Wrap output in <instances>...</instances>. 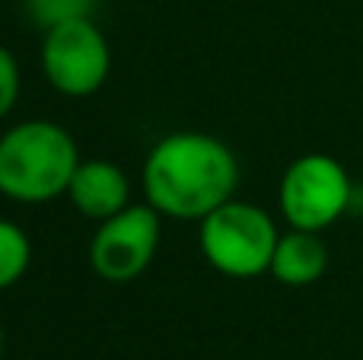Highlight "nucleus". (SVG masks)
Listing matches in <instances>:
<instances>
[{
  "label": "nucleus",
  "mask_w": 363,
  "mask_h": 360,
  "mask_svg": "<svg viewBox=\"0 0 363 360\" xmlns=\"http://www.w3.org/2000/svg\"><path fill=\"white\" fill-rule=\"evenodd\" d=\"M67 198L83 217L102 223L131 204V185L125 169L112 159H80Z\"/></svg>",
  "instance_id": "0eeeda50"
},
{
  "label": "nucleus",
  "mask_w": 363,
  "mask_h": 360,
  "mask_svg": "<svg viewBox=\"0 0 363 360\" xmlns=\"http://www.w3.org/2000/svg\"><path fill=\"white\" fill-rule=\"evenodd\" d=\"M80 150L57 121H19L0 137V195L19 204H45L67 195Z\"/></svg>",
  "instance_id": "f03ea898"
},
{
  "label": "nucleus",
  "mask_w": 363,
  "mask_h": 360,
  "mask_svg": "<svg viewBox=\"0 0 363 360\" xmlns=\"http://www.w3.org/2000/svg\"><path fill=\"white\" fill-rule=\"evenodd\" d=\"M328 271V246L319 233L309 230H294L281 233L271 259V271L274 281L284 287H309Z\"/></svg>",
  "instance_id": "6e6552de"
},
{
  "label": "nucleus",
  "mask_w": 363,
  "mask_h": 360,
  "mask_svg": "<svg viewBox=\"0 0 363 360\" xmlns=\"http://www.w3.org/2000/svg\"><path fill=\"white\" fill-rule=\"evenodd\" d=\"M163 214L150 204H128L99 223L89 240V268L108 284H128L140 278L157 259Z\"/></svg>",
  "instance_id": "423d86ee"
},
{
  "label": "nucleus",
  "mask_w": 363,
  "mask_h": 360,
  "mask_svg": "<svg viewBox=\"0 0 363 360\" xmlns=\"http://www.w3.org/2000/svg\"><path fill=\"white\" fill-rule=\"evenodd\" d=\"M19 99V64L10 48L0 45V121L13 112Z\"/></svg>",
  "instance_id": "9b49d317"
},
{
  "label": "nucleus",
  "mask_w": 363,
  "mask_h": 360,
  "mask_svg": "<svg viewBox=\"0 0 363 360\" xmlns=\"http://www.w3.org/2000/svg\"><path fill=\"white\" fill-rule=\"evenodd\" d=\"M4 342H6L4 338V322H0V360H4Z\"/></svg>",
  "instance_id": "f8f14e48"
},
{
  "label": "nucleus",
  "mask_w": 363,
  "mask_h": 360,
  "mask_svg": "<svg viewBox=\"0 0 363 360\" xmlns=\"http://www.w3.org/2000/svg\"><path fill=\"white\" fill-rule=\"evenodd\" d=\"M32 265V242L26 230L0 217V293L26 278Z\"/></svg>",
  "instance_id": "1a4fd4ad"
},
{
  "label": "nucleus",
  "mask_w": 363,
  "mask_h": 360,
  "mask_svg": "<svg viewBox=\"0 0 363 360\" xmlns=\"http://www.w3.org/2000/svg\"><path fill=\"white\" fill-rule=\"evenodd\" d=\"M239 159L220 137L172 131L153 144L144 163L147 204L172 220H204L236 195Z\"/></svg>",
  "instance_id": "f257e3e1"
},
{
  "label": "nucleus",
  "mask_w": 363,
  "mask_h": 360,
  "mask_svg": "<svg viewBox=\"0 0 363 360\" xmlns=\"http://www.w3.org/2000/svg\"><path fill=\"white\" fill-rule=\"evenodd\" d=\"M277 240H281V233L274 227V217L258 204L236 201V198L211 210L201 220L198 233L207 265L226 278L239 281L271 271Z\"/></svg>",
  "instance_id": "7ed1b4c3"
},
{
  "label": "nucleus",
  "mask_w": 363,
  "mask_h": 360,
  "mask_svg": "<svg viewBox=\"0 0 363 360\" xmlns=\"http://www.w3.org/2000/svg\"><path fill=\"white\" fill-rule=\"evenodd\" d=\"M354 189L347 169L328 153H303L284 169L277 204L294 230L322 233L354 208Z\"/></svg>",
  "instance_id": "20e7f679"
},
{
  "label": "nucleus",
  "mask_w": 363,
  "mask_h": 360,
  "mask_svg": "<svg viewBox=\"0 0 363 360\" xmlns=\"http://www.w3.org/2000/svg\"><path fill=\"white\" fill-rule=\"evenodd\" d=\"M45 80L70 99L99 93L112 70V48L93 19H70L45 32L42 38Z\"/></svg>",
  "instance_id": "39448f33"
},
{
  "label": "nucleus",
  "mask_w": 363,
  "mask_h": 360,
  "mask_svg": "<svg viewBox=\"0 0 363 360\" xmlns=\"http://www.w3.org/2000/svg\"><path fill=\"white\" fill-rule=\"evenodd\" d=\"M26 16L38 26L42 32L55 29L70 19H89L96 0H23Z\"/></svg>",
  "instance_id": "9d476101"
}]
</instances>
